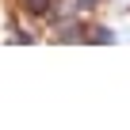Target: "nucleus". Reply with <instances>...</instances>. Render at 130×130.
<instances>
[{
	"label": "nucleus",
	"mask_w": 130,
	"mask_h": 130,
	"mask_svg": "<svg viewBox=\"0 0 130 130\" xmlns=\"http://www.w3.org/2000/svg\"><path fill=\"white\" fill-rule=\"evenodd\" d=\"M27 4V12H35V15H42L46 8H50V0H23Z\"/></svg>",
	"instance_id": "f257e3e1"
}]
</instances>
